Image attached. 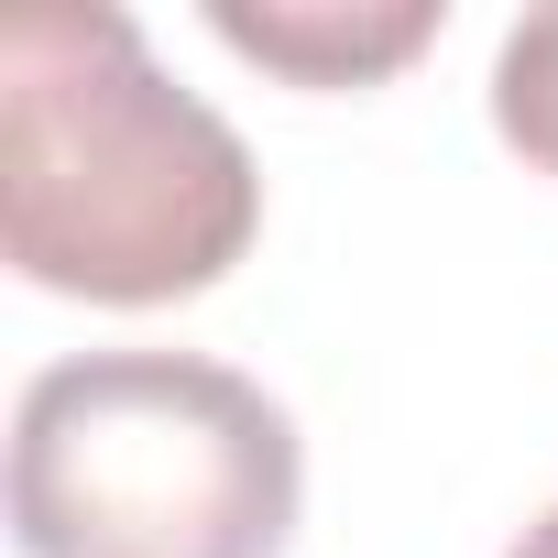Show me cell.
Masks as SVG:
<instances>
[{
  "label": "cell",
  "instance_id": "obj_1",
  "mask_svg": "<svg viewBox=\"0 0 558 558\" xmlns=\"http://www.w3.org/2000/svg\"><path fill=\"white\" fill-rule=\"evenodd\" d=\"M263 230L241 132L175 88L110 0H34L0 23V252L88 307L208 296Z\"/></svg>",
  "mask_w": 558,
  "mask_h": 558
},
{
  "label": "cell",
  "instance_id": "obj_5",
  "mask_svg": "<svg viewBox=\"0 0 558 558\" xmlns=\"http://www.w3.org/2000/svg\"><path fill=\"white\" fill-rule=\"evenodd\" d=\"M504 558H558V504H547V514H536V525H525V536H514Z\"/></svg>",
  "mask_w": 558,
  "mask_h": 558
},
{
  "label": "cell",
  "instance_id": "obj_3",
  "mask_svg": "<svg viewBox=\"0 0 558 558\" xmlns=\"http://www.w3.org/2000/svg\"><path fill=\"white\" fill-rule=\"evenodd\" d=\"M208 23H219L230 56H263L274 77H296V88H362V77L405 66L438 34L427 0H405V12H252V0H219Z\"/></svg>",
  "mask_w": 558,
  "mask_h": 558
},
{
  "label": "cell",
  "instance_id": "obj_2",
  "mask_svg": "<svg viewBox=\"0 0 558 558\" xmlns=\"http://www.w3.org/2000/svg\"><path fill=\"white\" fill-rule=\"evenodd\" d=\"M296 493V416L208 351H77L12 416L23 558H286Z\"/></svg>",
  "mask_w": 558,
  "mask_h": 558
},
{
  "label": "cell",
  "instance_id": "obj_4",
  "mask_svg": "<svg viewBox=\"0 0 558 558\" xmlns=\"http://www.w3.org/2000/svg\"><path fill=\"white\" fill-rule=\"evenodd\" d=\"M493 132H504L536 175H558V0L525 12V23L504 34V56H493Z\"/></svg>",
  "mask_w": 558,
  "mask_h": 558
}]
</instances>
